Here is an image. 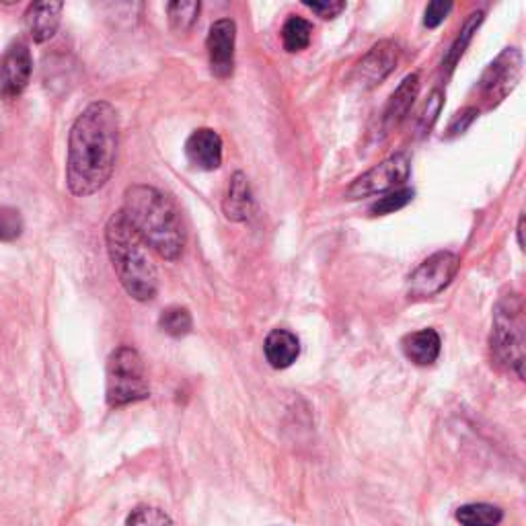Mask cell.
<instances>
[{"label": "cell", "mask_w": 526, "mask_h": 526, "mask_svg": "<svg viewBox=\"0 0 526 526\" xmlns=\"http://www.w3.org/2000/svg\"><path fill=\"white\" fill-rule=\"evenodd\" d=\"M120 120L107 101L91 103L74 120L68 136L66 185L72 196L87 198L103 190L116 169Z\"/></svg>", "instance_id": "6da1fadb"}, {"label": "cell", "mask_w": 526, "mask_h": 526, "mask_svg": "<svg viewBox=\"0 0 526 526\" xmlns=\"http://www.w3.org/2000/svg\"><path fill=\"white\" fill-rule=\"evenodd\" d=\"M122 212L146 247L163 259L177 261L185 249V229L175 202L150 185H132L124 194Z\"/></svg>", "instance_id": "7a4b0ae2"}, {"label": "cell", "mask_w": 526, "mask_h": 526, "mask_svg": "<svg viewBox=\"0 0 526 526\" xmlns=\"http://www.w3.org/2000/svg\"><path fill=\"white\" fill-rule=\"evenodd\" d=\"M105 243L111 266H114L124 290L138 303L153 300L159 290L157 268L153 259L148 257L146 243L122 210L111 214L107 220Z\"/></svg>", "instance_id": "3957f363"}, {"label": "cell", "mask_w": 526, "mask_h": 526, "mask_svg": "<svg viewBox=\"0 0 526 526\" xmlns=\"http://www.w3.org/2000/svg\"><path fill=\"white\" fill-rule=\"evenodd\" d=\"M492 352L500 364L524 379V307L518 294L504 296L496 307Z\"/></svg>", "instance_id": "277c9868"}, {"label": "cell", "mask_w": 526, "mask_h": 526, "mask_svg": "<svg viewBox=\"0 0 526 526\" xmlns=\"http://www.w3.org/2000/svg\"><path fill=\"white\" fill-rule=\"evenodd\" d=\"M150 395V387L144 374V364L134 348L122 346L107 360L105 397L111 407H124L136 401H144Z\"/></svg>", "instance_id": "5b68a950"}, {"label": "cell", "mask_w": 526, "mask_h": 526, "mask_svg": "<svg viewBox=\"0 0 526 526\" xmlns=\"http://www.w3.org/2000/svg\"><path fill=\"white\" fill-rule=\"evenodd\" d=\"M461 259L453 251H438L424 259L407 278V296L411 300L432 298L440 294L457 276Z\"/></svg>", "instance_id": "8992f818"}, {"label": "cell", "mask_w": 526, "mask_h": 526, "mask_svg": "<svg viewBox=\"0 0 526 526\" xmlns=\"http://www.w3.org/2000/svg\"><path fill=\"white\" fill-rule=\"evenodd\" d=\"M411 173V161L405 153H397L383 161L381 165L372 167L364 175H360L346 192L348 200H360V198H370L379 196L387 192H395L397 187L405 185Z\"/></svg>", "instance_id": "52a82bcc"}, {"label": "cell", "mask_w": 526, "mask_h": 526, "mask_svg": "<svg viewBox=\"0 0 526 526\" xmlns=\"http://www.w3.org/2000/svg\"><path fill=\"white\" fill-rule=\"evenodd\" d=\"M522 77V54L516 48H506L481 77V97L487 107H496L502 103L520 83Z\"/></svg>", "instance_id": "ba28073f"}, {"label": "cell", "mask_w": 526, "mask_h": 526, "mask_svg": "<svg viewBox=\"0 0 526 526\" xmlns=\"http://www.w3.org/2000/svg\"><path fill=\"white\" fill-rule=\"evenodd\" d=\"M235 46H237V25L233 19H218L210 25L206 48L210 60V72L216 79L224 81L235 72Z\"/></svg>", "instance_id": "9c48e42d"}, {"label": "cell", "mask_w": 526, "mask_h": 526, "mask_svg": "<svg viewBox=\"0 0 526 526\" xmlns=\"http://www.w3.org/2000/svg\"><path fill=\"white\" fill-rule=\"evenodd\" d=\"M401 50L395 42H379L377 46H372L370 52L358 62L352 81L360 85L362 89H372L381 85L389 74L397 68Z\"/></svg>", "instance_id": "30bf717a"}, {"label": "cell", "mask_w": 526, "mask_h": 526, "mask_svg": "<svg viewBox=\"0 0 526 526\" xmlns=\"http://www.w3.org/2000/svg\"><path fill=\"white\" fill-rule=\"evenodd\" d=\"M31 52L25 42H15L0 58V95L5 99L19 97L31 79Z\"/></svg>", "instance_id": "8fae6325"}, {"label": "cell", "mask_w": 526, "mask_h": 526, "mask_svg": "<svg viewBox=\"0 0 526 526\" xmlns=\"http://www.w3.org/2000/svg\"><path fill=\"white\" fill-rule=\"evenodd\" d=\"M185 157L200 171H216L222 165V138L210 128L196 130L185 142Z\"/></svg>", "instance_id": "7c38bea8"}, {"label": "cell", "mask_w": 526, "mask_h": 526, "mask_svg": "<svg viewBox=\"0 0 526 526\" xmlns=\"http://www.w3.org/2000/svg\"><path fill=\"white\" fill-rule=\"evenodd\" d=\"M418 95H420V74L411 72L395 89V93L391 95V99L383 111L381 126H383L385 134L393 132L407 118V114L411 111L413 103H416Z\"/></svg>", "instance_id": "4fadbf2b"}, {"label": "cell", "mask_w": 526, "mask_h": 526, "mask_svg": "<svg viewBox=\"0 0 526 526\" xmlns=\"http://www.w3.org/2000/svg\"><path fill=\"white\" fill-rule=\"evenodd\" d=\"M62 3H52V0H46V3H33L29 5L25 13V27L27 33L31 35V40L37 44H44L56 35L60 27V17H62Z\"/></svg>", "instance_id": "5bb4252c"}, {"label": "cell", "mask_w": 526, "mask_h": 526, "mask_svg": "<svg viewBox=\"0 0 526 526\" xmlns=\"http://www.w3.org/2000/svg\"><path fill=\"white\" fill-rule=\"evenodd\" d=\"M440 335L434 329H422L403 337L401 348L409 362L416 366H432L440 356Z\"/></svg>", "instance_id": "9a60e30c"}, {"label": "cell", "mask_w": 526, "mask_h": 526, "mask_svg": "<svg viewBox=\"0 0 526 526\" xmlns=\"http://www.w3.org/2000/svg\"><path fill=\"white\" fill-rule=\"evenodd\" d=\"M263 352H266V360L272 368L284 370L296 362L300 354V342L292 331L274 329L263 342Z\"/></svg>", "instance_id": "2e32d148"}, {"label": "cell", "mask_w": 526, "mask_h": 526, "mask_svg": "<svg viewBox=\"0 0 526 526\" xmlns=\"http://www.w3.org/2000/svg\"><path fill=\"white\" fill-rule=\"evenodd\" d=\"M222 210H224V216H227L229 220H235V222H245V220L251 218V214H253V196H251V187L247 183L245 173L237 171L231 177L229 194H227V198H224Z\"/></svg>", "instance_id": "e0dca14e"}, {"label": "cell", "mask_w": 526, "mask_h": 526, "mask_svg": "<svg viewBox=\"0 0 526 526\" xmlns=\"http://www.w3.org/2000/svg\"><path fill=\"white\" fill-rule=\"evenodd\" d=\"M313 37V25L303 17H290L282 27V44L290 54H298L309 48Z\"/></svg>", "instance_id": "ac0fdd59"}, {"label": "cell", "mask_w": 526, "mask_h": 526, "mask_svg": "<svg viewBox=\"0 0 526 526\" xmlns=\"http://www.w3.org/2000/svg\"><path fill=\"white\" fill-rule=\"evenodd\" d=\"M504 512L492 504H467L457 510V520L461 526H498Z\"/></svg>", "instance_id": "d6986e66"}, {"label": "cell", "mask_w": 526, "mask_h": 526, "mask_svg": "<svg viewBox=\"0 0 526 526\" xmlns=\"http://www.w3.org/2000/svg\"><path fill=\"white\" fill-rule=\"evenodd\" d=\"M481 23H483V11H477V13H471V15H469V19L465 21V25H463V29H461L459 37H457V40H455V44L450 46V50H448V54H446L444 66H446V70H448V72L457 66V62H459V60H461V56L465 54L467 46L471 44L473 35L477 33V29H479V25H481Z\"/></svg>", "instance_id": "ffe728a7"}, {"label": "cell", "mask_w": 526, "mask_h": 526, "mask_svg": "<svg viewBox=\"0 0 526 526\" xmlns=\"http://www.w3.org/2000/svg\"><path fill=\"white\" fill-rule=\"evenodd\" d=\"M167 15H169V25L175 33H187L192 31V27L198 21L200 15V3H171L167 7Z\"/></svg>", "instance_id": "44dd1931"}, {"label": "cell", "mask_w": 526, "mask_h": 526, "mask_svg": "<svg viewBox=\"0 0 526 526\" xmlns=\"http://www.w3.org/2000/svg\"><path fill=\"white\" fill-rule=\"evenodd\" d=\"M192 315L185 307H169L159 317V327L171 337H183L192 331Z\"/></svg>", "instance_id": "7402d4cb"}, {"label": "cell", "mask_w": 526, "mask_h": 526, "mask_svg": "<svg viewBox=\"0 0 526 526\" xmlns=\"http://www.w3.org/2000/svg\"><path fill=\"white\" fill-rule=\"evenodd\" d=\"M23 216L17 208L0 206V243L17 241L23 235Z\"/></svg>", "instance_id": "603a6c76"}, {"label": "cell", "mask_w": 526, "mask_h": 526, "mask_svg": "<svg viewBox=\"0 0 526 526\" xmlns=\"http://www.w3.org/2000/svg\"><path fill=\"white\" fill-rule=\"evenodd\" d=\"M126 526H173V520L159 508L140 506L128 516Z\"/></svg>", "instance_id": "cb8c5ba5"}, {"label": "cell", "mask_w": 526, "mask_h": 526, "mask_svg": "<svg viewBox=\"0 0 526 526\" xmlns=\"http://www.w3.org/2000/svg\"><path fill=\"white\" fill-rule=\"evenodd\" d=\"M411 200H413V190H407V187H403V190H395V192L387 194L385 198H381L377 204H372L370 212H372L374 216L393 214V212L405 208Z\"/></svg>", "instance_id": "d4e9b609"}, {"label": "cell", "mask_w": 526, "mask_h": 526, "mask_svg": "<svg viewBox=\"0 0 526 526\" xmlns=\"http://www.w3.org/2000/svg\"><path fill=\"white\" fill-rule=\"evenodd\" d=\"M442 103H444V93L442 91H434L426 103V109H424V114L420 118V132L426 134L434 122L438 120L440 116V109H442Z\"/></svg>", "instance_id": "484cf974"}, {"label": "cell", "mask_w": 526, "mask_h": 526, "mask_svg": "<svg viewBox=\"0 0 526 526\" xmlns=\"http://www.w3.org/2000/svg\"><path fill=\"white\" fill-rule=\"evenodd\" d=\"M475 118H477V109L475 107H467V109L459 111V114L455 116V120L450 122L448 130H446V138H455L459 134H465L467 128L475 122Z\"/></svg>", "instance_id": "4316f807"}, {"label": "cell", "mask_w": 526, "mask_h": 526, "mask_svg": "<svg viewBox=\"0 0 526 526\" xmlns=\"http://www.w3.org/2000/svg\"><path fill=\"white\" fill-rule=\"evenodd\" d=\"M450 11H453V3H430L424 13V25L428 29H436L438 25L444 23Z\"/></svg>", "instance_id": "83f0119b"}, {"label": "cell", "mask_w": 526, "mask_h": 526, "mask_svg": "<svg viewBox=\"0 0 526 526\" xmlns=\"http://www.w3.org/2000/svg\"><path fill=\"white\" fill-rule=\"evenodd\" d=\"M307 9H311L321 19H335L342 11H346V3H305Z\"/></svg>", "instance_id": "f1b7e54d"}, {"label": "cell", "mask_w": 526, "mask_h": 526, "mask_svg": "<svg viewBox=\"0 0 526 526\" xmlns=\"http://www.w3.org/2000/svg\"><path fill=\"white\" fill-rule=\"evenodd\" d=\"M516 233H518V245H520V249H524V239H522V235H524V216H520V220H518Z\"/></svg>", "instance_id": "f546056e"}]
</instances>
